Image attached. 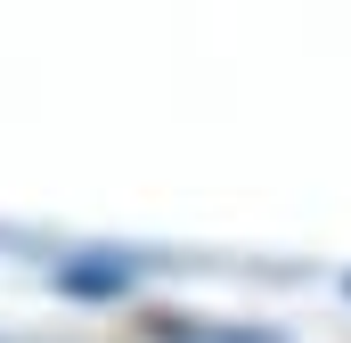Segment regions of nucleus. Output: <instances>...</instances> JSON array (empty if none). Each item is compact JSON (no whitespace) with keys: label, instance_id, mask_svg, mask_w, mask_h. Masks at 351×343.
I'll return each mask as SVG.
<instances>
[{"label":"nucleus","instance_id":"1","mask_svg":"<svg viewBox=\"0 0 351 343\" xmlns=\"http://www.w3.org/2000/svg\"><path fill=\"white\" fill-rule=\"evenodd\" d=\"M213 343H269V335H213Z\"/></svg>","mask_w":351,"mask_h":343}]
</instances>
